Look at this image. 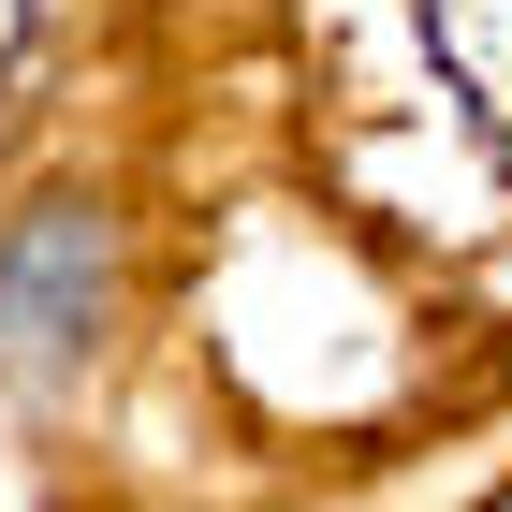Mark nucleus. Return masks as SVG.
Segmentation results:
<instances>
[{
	"label": "nucleus",
	"mask_w": 512,
	"mask_h": 512,
	"mask_svg": "<svg viewBox=\"0 0 512 512\" xmlns=\"http://www.w3.org/2000/svg\"><path fill=\"white\" fill-rule=\"evenodd\" d=\"M88 308H103V235H88V205L15 220V235H0V352L15 366H74Z\"/></svg>",
	"instance_id": "1"
}]
</instances>
